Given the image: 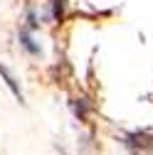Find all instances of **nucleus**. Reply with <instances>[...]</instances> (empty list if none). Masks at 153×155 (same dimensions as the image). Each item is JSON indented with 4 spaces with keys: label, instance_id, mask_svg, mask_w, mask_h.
<instances>
[{
    "label": "nucleus",
    "instance_id": "f257e3e1",
    "mask_svg": "<svg viewBox=\"0 0 153 155\" xmlns=\"http://www.w3.org/2000/svg\"><path fill=\"white\" fill-rule=\"evenodd\" d=\"M0 74H3V79H5V84H8L10 89H12V94H15V96H17V99H20V101H22V91H20V86H17V84H15V79H12V76H10V71H8V69H5L3 64H0Z\"/></svg>",
    "mask_w": 153,
    "mask_h": 155
}]
</instances>
